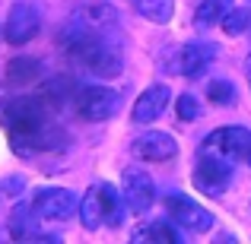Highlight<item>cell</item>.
Segmentation results:
<instances>
[{
	"mask_svg": "<svg viewBox=\"0 0 251 244\" xmlns=\"http://www.w3.org/2000/svg\"><path fill=\"white\" fill-rule=\"evenodd\" d=\"M130 153L137 159H147V162H169V159H175L178 143L172 140V133H166V130H147V133H140L134 140Z\"/></svg>",
	"mask_w": 251,
	"mask_h": 244,
	"instance_id": "11",
	"label": "cell"
},
{
	"mask_svg": "<svg viewBox=\"0 0 251 244\" xmlns=\"http://www.w3.org/2000/svg\"><path fill=\"white\" fill-rule=\"evenodd\" d=\"M229 181H232V159L201 149V162H197V171H194V187L207 197H223Z\"/></svg>",
	"mask_w": 251,
	"mask_h": 244,
	"instance_id": "3",
	"label": "cell"
},
{
	"mask_svg": "<svg viewBox=\"0 0 251 244\" xmlns=\"http://www.w3.org/2000/svg\"><path fill=\"white\" fill-rule=\"evenodd\" d=\"M35 73H38V61H32V57H16V61H10V67H6V80H10V86L32 83Z\"/></svg>",
	"mask_w": 251,
	"mask_h": 244,
	"instance_id": "17",
	"label": "cell"
},
{
	"mask_svg": "<svg viewBox=\"0 0 251 244\" xmlns=\"http://www.w3.org/2000/svg\"><path fill=\"white\" fill-rule=\"evenodd\" d=\"M166 209H169L172 219H175L178 225H184L188 232L203 235V232L213 228V213L203 209L201 203H194L191 197H184V194H169L166 197Z\"/></svg>",
	"mask_w": 251,
	"mask_h": 244,
	"instance_id": "5",
	"label": "cell"
},
{
	"mask_svg": "<svg viewBox=\"0 0 251 244\" xmlns=\"http://www.w3.org/2000/svg\"><path fill=\"white\" fill-rule=\"evenodd\" d=\"M70 61H76L96 76H118L121 73V48L108 42L99 32H80L74 42L67 44Z\"/></svg>",
	"mask_w": 251,
	"mask_h": 244,
	"instance_id": "2",
	"label": "cell"
},
{
	"mask_svg": "<svg viewBox=\"0 0 251 244\" xmlns=\"http://www.w3.org/2000/svg\"><path fill=\"white\" fill-rule=\"evenodd\" d=\"M137 10H140V16H147L150 22H159L166 25L172 19V6H175V0H134Z\"/></svg>",
	"mask_w": 251,
	"mask_h": 244,
	"instance_id": "18",
	"label": "cell"
},
{
	"mask_svg": "<svg viewBox=\"0 0 251 244\" xmlns=\"http://www.w3.org/2000/svg\"><path fill=\"white\" fill-rule=\"evenodd\" d=\"M32 206H35V213L42 219H67V216H74L80 209V200L64 187H42L35 190Z\"/></svg>",
	"mask_w": 251,
	"mask_h": 244,
	"instance_id": "10",
	"label": "cell"
},
{
	"mask_svg": "<svg viewBox=\"0 0 251 244\" xmlns=\"http://www.w3.org/2000/svg\"><path fill=\"white\" fill-rule=\"evenodd\" d=\"M38 10L32 3H13L10 6V16H6L3 25V38L6 44H25L38 35Z\"/></svg>",
	"mask_w": 251,
	"mask_h": 244,
	"instance_id": "9",
	"label": "cell"
},
{
	"mask_svg": "<svg viewBox=\"0 0 251 244\" xmlns=\"http://www.w3.org/2000/svg\"><path fill=\"white\" fill-rule=\"evenodd\" d=\"M213 57H216V48L210 42H188L172 54L169 70L172 73H181V76H197L210 67Z\"/></svg>",
	"mask_w": 251,
	"mask_h": 244,
	"instance_id": "6",
	"label": "cell"
},
{
	"mask_svg": "<svg viewBox=\"0 0 251 244\" xmlns=\"http://www.w3.org/2000/svg\"><path fill=\"white\" fill-rule=\"evenodd\" d=\"M232 10V0H203L194 13V25L197 29H210V25L223 22V16Z\"/></svg>",
	"mask_w": 251,
	"mask_h": 244,
	"instance_id": "15",
	"label": "cell"
},
{
	"mask_svg": "<svg viewBox=\"0 0 251 244\" xmlns=\"http://www.w3.org/2000/svg\"><path fill=\"white\" fill-rule=\"evenodd\" d=\"M166 105H169V86L156 83V86H150V89L140 92V98H137L130 117H134L137 124H150V121H156V117L166 111Z\"/></svg>",
	"mask_w": 251,
	"mask_h": 244,
	"instance_id": "12",
	"label": "cell"
},
{
	"mask_svg": "<svg viewBox=\"0 0 251 244\" xmlns=\"http://www.w3.org/2000/svg\"><path fill=\"white\" fill-rule=\"evenodd\" d=\"M134 241H162V244H175L178 232L169 225V222H156V225H143L134 232Z\"/></svg>",
	"mask_w": 251,
	"mask_h": 244,
	"instance_id": "19",
	"label": "cell"
},
{
	"mask_svg": "<svg viewBox=\"0 0 251 244\" xmlns=\"http://www.w3.org/2000/svg\"><path fill=\"white\" fill-rule=\"evenodd\" d=\"M80 219H83V228H89V232H96L99 225H102V197H99V184L96 187H89L86 194L80 197Z\"/></svg>",
	"mask_w": 251,
	"mask_h": 244,
	"instance_id": "13",
	"label": "cell"
},
{
	"mask_svg": "<svg viewBox=\"0 0 251 244\" xmlns=\"http://www.w3.org/2000/svg\"><path fill=\"white\" fill-rule=\"evenodd\" d=\"M74 108L83 121H92V124L108 121L121 108V95L115 89H108V86H86V89H80V95L74 98Z\"/></svg>",
	"mask_w": 251,
	"mask_h": 244,
	"instance_id": "4",
	"label": "cell"
},
{
	"mask_svg": "<svg viewBox=\"0 0 251 244\" xmlns=\"http://www.w3.org/2000/svg\"><path fill=\"white\" fill-rule=\"evenodd\" d=\"M0 121L10 133L16 153H35L51 149L64 140V130L57 127L51 114L48 95H16L0 105Z\"/></svg>",
	"mask_w": 251,
	"mask_h": 244,
	"instance_id": "1",
	"label": "cell"
},
{
	"mask_svg": "<svg viewBox=\"0 0 251 244\" xmlns=\"http://www.w3.org/2000/svg\"><path fill=\"white\" fill-rule=\"evenodd\" d=\"M207 153H220L226 159H248L251 153V130L245 127H223V130H213V133L203 140Z\"/></svg>",
	"mask_w": 251,
	"mask_h": 244,
	"instance_id": "7",
	"label": "cell"
},
{
	"mask_svg": "<svg viewBox=\"0 0 251 244\" xmlns=\"http://www.w3.org/2000/svg\"><path fill=\"white\" fill-rule=\"evenodd\" d=\"M121 194L134 213H147L156 200V184L143 168H124L121 175Z\"/></svg>",
	"mask_w": 251,
	"mask_h": 244,
	"instance_id": "8",
	"label": "cell"
},
{
	"mask_svg": "<svg viewBox=\"0 0 251 244\" xmlns=\"http://www.w3.org/2000/svg\"><path fill=\"white\" fill-rule=\"evenodd\" d=\"M99 197H102V219L108 225H118L124 216V206H127L124 194H118L115 184H99Z\"/></svg>",
	"mask_w": 251,
	"mask_h": 244,
	"instance_id": "14",
	"label": "cell"
},
{
	"mask_svg": "<svg viewBox=\"0 0 251 244\" xmlns=\"http://www.w3.org/2000/svg\"><path fill=\"white\" fill-rule=\"evenodd\" d=\"M207 95L213 105H232L235 102V86L229 80H213L207 86Z\"/></svg>",
	"mask_w": 251,
	"mask_h": 244,
	"instance_id": "21",
	"label": "cell"
},
{
	"mask_svg": "<svg viewBox=\"0 0 251 244\" xmlns=\"http://www.w3.org/2000/svg\"><path fill=\"white\" fill-rule=\"evenodd\" d=\"M248 165H251V153H248Z\"/></svg>",
	"mask_w": 251,
	"mask_h": 244,
	"instance_id": "23",
	"label": "cell"
},
{
	"mask_svg": "<svg viewBox=\"0 0 251 244\" xmlns=\"http://www.w3.org/2000/svg\"><path fill=\"white\" fill-rule=\"evenodd\" d=\"M175 114L181 117V121H197V117H201V105H197V98L194 95H178Z\"/></svg>",
	"mask_w": 251,
	"mask_h": 244,
	"instance_id": "22",
	"label": "cell"
},
{
	"mask_svg": "<svg viewBox=\"0 0 251 244\" xmlns=\"http://www.w3.org/2000/svg\"><path fill=\"white\" fill-rule=\"evenodd\" d=\"M251 25V10H245V6H239V10H229L226 16H223V29L229 32V35H242Z\"/></svg>",
	"mask_w": 251,
	"mask_h": 244,
	"instance_id": "20",
	"label": "cell"
},
{
	"mask_svg": "<svg viewBox=\"0 0 251 244\" xmlns=\"http://www.w3.org/2000/svg\"><path fill=\"white\" fill-rule=\"evenodd\" d=\"M35 216V206H16L13 209V216H10V235L13 238H35V222L38 219H32Z\"/></svg>",
	"mask_w": 251,
	"mask_h": 244,
	"instance_id": "16",
	"label": "cell"
}]
</instances>
